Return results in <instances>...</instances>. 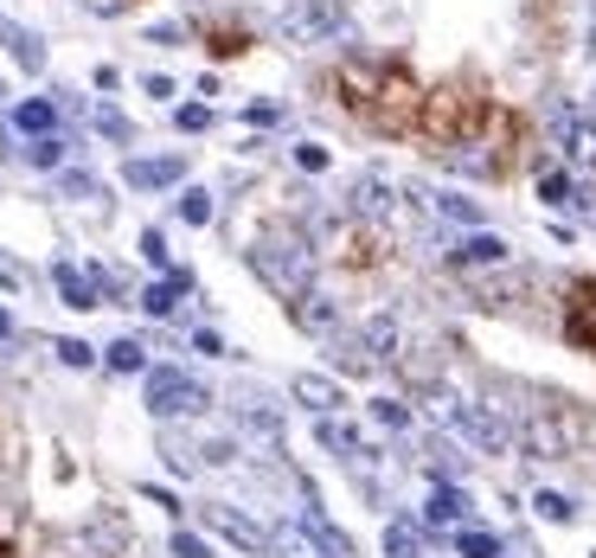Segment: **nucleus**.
<instances>
[{
	"label": "nucleus",
	"mask_w": 596,
	"mask_h": 558,
	"mask_svg": "<svg viewBox=\"0 0 596 558\" xmlns=\"http://www.w3.org/2000/svg\"><path fill=\"white\" fill-rule=\"evenodd\" d=\"M487 97L474 90V84H436V90H423V103H417V136L430 141V154H443V148H462L487 129Z\"/></svg>",
	"instance_id": "1"
},
{
	"label": "nucleus",
	"mask_w": 596,
	"mask_h": 558,
	"mask_svg": "<svg viewBox=\"0 0 596 558\" xmlns=\"http://www.w3.org/2000/svg\"><path fill=\"white\" fill-rule=\"evenodd\" d=\"M251 270H257L282 302H295V295L315 289V244H308L302 231L276 225V231H264V238L251 244Z\"/></svg>",
	"instance_id": "2"
},
{
	"label": "nucleus",
	"mask_w": 596,
	"mask_h": 558,
	"mask_svg": "<svg viewBox=\"0 0 596 558\" xmlns=\"http://www.w3.org/2000/svg\"><path fill=\"white\" fill-rule=\"evenodd\" d=\"M417 103H423V90L410 84V71L404 65H379L372 77V90H366V103L353 110L372 136H417Z\"/></svg>",
	"instance_id": "3"
},
{
	"label": "nucleus",
	"mask_w": 596,
	"mask_h": 558,
	"mask_svg": "<svg viewBox=\"0 0 596 558\" xmlns=\"http://www.w3.org/2000/svg\"><path fill=\"white\" fill-rule=\"evenodd\" d=\"M205 405H212V392L199 379H187L180 366H154L148 372V411L154 418H199Z\"/></svg>",
	"instance_id": "4"
},
{
	"label": "nucleus",
	"mask_w": 596,
	"mask_h": 558,
	"mask_svg": "<svg viewBox=\"0 0 596 558\" xmlns=\"http://www.w3.org/2000/svg\"><path fill=\"white\" fill-rule=\"evenodd\" d=\"M565 341L596 359V282L591 277L565 282Z\"/></svg>",
	"instance_id": "5"
},
{
	"label": "nucleus",
	"mask_w": 596,
	"mask_h": 558,
	"mask_svg": "<svg viewBox=\"0 0 596 558\" xmlns=\"http://www.w3.org/2000/svg\"><path fill=\"white\" fill-rule=\"evenodd\" d=\"M449 423L462 430L474 449H494V456H500V449H513V423L500 418V411H487V405H462V398H456Z\"/></svg>",
	"instance_id": "6"
},
{
	"label": "nucleus",
	"mask_w": 596,
	"mask_h": 558,
	"mask_svg": "<svg viewBox=\"0 0 596 558\" xmlns=\"http://www.w3.org/2000/svg\"><path fill=\"white\" fill-rule=\"evenodd\" d=\"M205 527L218 533V540H231V546H244V553L269 558L276 553V533H264L251 513H238V507H205Z\"/></svg>",
	"instance_id": "7"
},
{
	"label": "nucleus",
	"mask_w": 596,
	"mask_h": 558,
	"mask_svg": "<svg viewBox=\"0 0 596 558\" xmlns=\"http://www.w3.org/2000/svg\"><path fill=\"white\" fill-rule=\"evenodd\" d=\"M282 33H295V39H340L346 33V13L333 0H302L295 13H282Z\"/></svg>",
	"instance_id": "8"
},
{
	"label": "nucleus",
	"mask_w": 596,
	"mask_h": 558,
	"mask_svg": "<svg viewBox=\"0 0 596 558\" xmlns=\"http://www.w3.org/2000/svg\"><path fill=\"white\" fill-rule=\"evenodd\" d=\"M123 180H129L135 193H161V187L187 180V154H148V161H129Z\"/></svg>",
	"instance_id": "9"
},
{
	"label": "nucleus",
	"mask_w": 596,
	"mask_h": 558,
	"mask_svg": "<svg viewBox=\"0 0 596 558\" xmlns=\"http://www.w3.org/2000/svg\"><path fill=\"white\" fill-rule=\"evenodd\" d=\"M289 308V321L302 328V334H333L340 328V302H328L321 289H308V295H295V302H282Z\"/></svg>",
	"instance_id": "10"
},
{
	"label": "nucleus",
	"mask_w": 596,
	"mask_h": 558,
	"mask_svg": "<svg viewBox=\"0 0 596 558\" xmlns=\"http://www.w3.org/2000/svg\"><path fill=\"white\" fill-rule=\"evenodd\" d=\"M187 289H193V270H167L161 282H148V289H141L135 302H141V308H148L154 321H167V315L180 308V295H187Z\"/></svg>",
	"instance_id": "11"
},
{
	"label": "nucleus",
	"mask_w": 596,
	"mask_h": 558,
	"mask_svg": "<svg viewBox=\"0 0 596 558\" xmlns=\"http://www.w3.org/2000/svg\"><path fill=\"white\" fill-rule=\"evenodd\" d=\"M289 392H295L315 418H333V411L346 405V398H340V385H333V379H321V372H295V379H289Z\"/></svg>",
	"instance_id": "12"
},
{
	"label": "nucleus",
	"mask_w": 596,
	"mask_h": 558,
	"mask_svg": "<svg viewBox=\"0 0 596 558\" xmlns=\"http://www.w3.org/2000/svg\"><path fill=\"white\" fill-rule=\"evenodd\" d=\"M302 540H315V546H321L328 558H353V540H346V533L333 527V520L321 513V507H315V500L302 507Z\"/></svg>",
	"instance_id": "13"
},
{
	"label": "nucleus",
	"mask_w": 596,
	"mask_h": 558,
	"mask_svg": "<svg viewBox=\"0 0 596 558\" xmlns=\"http://www.w3.org/2000/svg\"><path fill=\"white\" fill-rule=\"evenodd\" d=\"M449 264H462V270H487V264H507V238H494V231H474V238H462V244L449 251Z\"/></svg>",
	"instance_id": "14"
},
{
	"label": "nucleus",
	"mask_w": 596,
	"mask_h": 558,
	"mask_svg": "<svg viewBox=\"0 0 596 558\" xmlns=\"http://www.w3.org/2000/svg\"><path fill=\"white\" fill-rule=\"evenodd\" d=\"M52 282H59L65 308H97V302H103V289H97V277H84L77 264H59V270H52Z\"/></svg>",
	"instance_id": "15"
},
{
	"label": "nucleus",
	"mask_w": 596,
	"mask_h": 558,
	"mask_svg": "<svg viewBox=\"0 0 596 558\" xmlns=\"http://www.w3.org/2000/svg\"><path fill=\"white\" fill-rule=\"evenodd\" d=\"M0 46L20 59V71H46V46H39V33H26V26L0 20Z\"/></svg>",
	"instance_id": "16"
},
{
	"label": "nucleus",
	"mask_w": 596,
	"mask_h": 558,
	"mask_svg": "<svg viewBox=\"0 0 596 558\" xmlns=\"http://www.w3.org/2000/svg\"><path fill=\"white\" fill-rule=\"evenodd\" d=\"M353 212H359V218L392 212V180H385V174H359V180H353Z\"/></svg>",
	"instance_id": "17"
},
{
	"label": "nucleus",
	"mask_w": 596,
	"mask_h": 558,
	"mask_svg": "<svg viewBox=\"0 0 596 558\" xmlns=\"http://www.w3.org/2000/svg\"><path fill=\"white\" fill-rule=\"evenodd\" d=\"M328 341H333V366H340V372H353V379H372V372H379V359L359 347V334H340V328H333Z\"/></svg>",
	"instance_id": "18"
},
{
	"label": "nucleus",
	"mask_w": 596,
	"mask_h": 558,
	"mask_svg": "<svg viewBox=\"0 0 596 558\" xmlns=\"http://www.w3.org/2000/svg\"><path fill=\"white\" fill-rule=\"evenodd\" d=\"M13 129L33 141V136H52L59 129V103H46V97H26L20 110H13Z\"/></svg>",
	"instance_id": "19"
},
{
	"label": "nucleus",
	"mask_w": 596,
	"mask_h": 558,
	"mask_svg": "<svg viewBox=\"0 0 596 558\" xmlns=\"http://www.w3.org/2000/svg\"><path fill=\"white\" fill-rule=\"evenodd\" d=\"M468 513H474V507H468V494L456 489V482H436V494H430V520H436V527H443V520H449V527H462Z\"/></svg>",
	"instance_id": "20"
},
{
	"label": "nucleus",
	"mask_w": 596,
	"mask_h": 558,
	"mask_svg": "<svg viewBox=\"0 0 596 558\" xmlns=\"http://www.w3.org/2000/svg\"><path fill=\"white\" fill-rule=\"evenodd\" d=\"M359 347L372 353L379 366H385V359H397V328H392V315H372V321H366V334H359Z\"/></svg>",
	"instance_id": "21"
},
{
	"label": "nucleus",
	"mask_w": 596,
	"mask_h": 558,
	"mask_svg": "<svg viewBox=\"0 0 596 558\" xmlns=\"http://www.w3.org/2000/svg\"><path fill=\"white\" fill-rule=\"evenodd\" d=\"M385 558H423V527L417 520H392L385 527Z\"/></svg>",
	"instance_id": "22"
},
{
	"label": "nucleus",
	"mask_w": 596,
	"mask_h": 558,
	"mask_svg": "<svg viewBox=\"0 0 596 558\" xmlns=\"http://www.w3.org/2000/svg\"><path fill=\"white\" fill-rule=\"evenodd\" d=\"M205 52H212V59H238V52H251V33H244V26H218V20H212V26H205Z\"/></svg>",
	"instance_id": "23"
},
{
	"label": "nucleus",
	"mask_w": 596,
	"mask_h": 558,
	"mask_svg": "<svg viewBox=\"0 0 596 558\" xmlns=\"http://www.w3.org/2000/svg\"><path fill=\"white\" fill-rule=\"evenodd\" d=\"M456 553L462 558H500L507 546H500L494 533H481V527H456Z\"/></svg>",
	"instance_id": "24"
},
{
	"label": "nucleus",
	"mask_w": 596,
	"mask_h": 558,
	"mask_svg": "<svg viewBox=\"0 0 596 558\" xmlns=\"http://www.w3.org/2000/svg\"><path fill=\"white\" fill-rule=\"evenodd\" d=\"M65 148H71L65 136H33L26 148H20V154H26L33 167H65Z\"/></svg>",
	"instance_id": "25"
},
{
	"label": "nucleus",
	"mask_w": 596,
	"mask_h": 558,
	"mask_svg": "<svg viewBox=\"0 0 596 558\" xmlns=\"http://www.w3.org/2000/svg\"><path fill=\"white\" fill-rule=\"evenodd\" d=\"M532 513H538V520H551V527H571V520H578V507H571V500H565V494H532Z\"/></svg>",
	"instance_id": "26"
},
{
	"label": "nucleus",
	"mask_w": 596,
	"mask_h": 558,
	"mask_svg": "<svg viewBox=\"0 0 596 558\" xmlns=\"http://www.w3.org/2000/svg\"><path fill=\"white\" fill-rule=\"evenodd\" d=\"M103 359H110V366H116V372H141V366H148V347H141V341H129V334H123V341H110V353H103Z\"/></svg>",
	"instance_id": "27"
},
{
	"label": "nucleus",
	"mask_w": 596,
	"mask_h": 558,
	"mask_svg": "<svg viewBox=\"0 0 596 558\" xmlns=\"http://www.w3.org/2000/svg\"><path fill=\"white\" fill-rule=\"evenodd\" d=\"M578 123H584V116H578V110H571V103H545V136L558 141V148H565V136H571V129H578Z\"/></svg>",
	"instance_id": "28"
},
{
	"label": "nucleus",
	"mask_w": 596,
	"mask_h": 558,
	"mask_svg": "<svg viewBox=\"0 0 596 558\" xmlns=\"http://www.w3.org/2000/svg\"><path fill=\"white\" fill-rule=\"evenodd\" d=\"M430 206L443 212V218H456V225H481V206L462 200V193H443V200H430Z\"/></svg>",
	"instance_id": "29"
},
{
	"label": "nucleus",
	"mask_w": 596,
	"mask_h": 558,
	"mask_svg": "<svg viewBox=\"0 0 596 558\" xmlns=\"http://www.w3.org/2000/svg\"><path fill=\"white\" fill-rule=\"evenodd\" d=\"M174 212H180L187 225H205V218H212V193H199V187H187V193L174 200Z\"/></svg>",
	"instance_id": "30"
},
{
	"label": "nucleus",
	"mask_w": 596,
	"mask_h": 558,
	"mask_svg": "<svg viewBox=\"0 0 596 558\" xmlns=\"http://www.w3.org/2000/svg\"><path fill=\"white\" fill-rule=\"evenodd\" d=\"M174 129H180V136H199V129H212V110H205V103H187V110H174Z\"/></svg>",
	"instance_id": "31"
},
{
	"label": "nucleus",
	"mask_w": 596,
	"mask_h": 558,
	"mask_svg": "<svg viewBox=\"0 0 596 558\" xmlns=\"http://www.w3.org/2000/svg\"><path fill=\"white\" fill-rule=\"evenodd\" d=\"M538 200H545V206H571L578 193H571V180H565V174H545V180H538Z\"/></svg>",
	"instance_id": "32"
},
{
	"label": "nucleus",
	"mask_w": 596,
	"mask_h": 558,
	"mask_svg": "<svg viewBox=\"0 0 596 558\" xmlns=\"http://www.w3.org/2000/svg\"><path fill=\"white\" fill-rule=\"evenodd\" d=\"M565 148H571V161H596V129L591 123H578V129L565 136Z\"/></svg>",
	"instance_id": "33"
},
{
	"label": "nucleus",
	"mask_w": 596,
	"mask_h": 558,
	"mask_svg": "<svg viewBox=\"0 0 596 558\" xmlns=\"http://www.w3.org/2000/svg\"><path fill=\"white\" fill-rule=\"evenodd\" d=\"M97 129H103L110 141H135V129H129V116H123V110H97Z\"/></svg>",
	"instance_id": "34"
},
{
	"label": "nucleus",
	"mask_w": 596,
	"mask_h": 558,
	"mask_svg": "<svg viewBox=\"0 0 596 558\" xmlns=\"http://www.w3.org/2000/svg\"><path fill=\"white\" fill-rule=\"evenodd\" d=\"M295 167H302V174H321V167H328V148H321V141H302V148H295Z\"/></svg>",
	"instance_id": "35"
},
{
	"label": "nucleus",
	"mask_w": 596,
	"mask_h": 558,
	"mask_svg": "<svg viewBox=\"0 0 596 558\" xmlns=\"http://www.w3.org/2000/svg\"><path fill=\"white\" fill-rule=\"evenodd\" d=\"M174 558H212V546H205L199 533H187V527H180V533H174Z\"/></svg>",
	"instance_id": "36"
},
{
	"label": "nucleus",
	"mask_w": 596,
	"mask_h": 558,
	"mask_svg": "<svg viewBox=\"0 0 596 558\" xmlns=\"http://www.w3.org/2000/svg\"><path fill=\"white\" fill-rule=\"evenodd\" d=\"M141 257H148L154 270H167V238H161V231H141Z\"/></svg>",
	"instance_id": "37"
},
{
	"label": "nucleus",
	"mask_w": 596,
	"mask_h": 558,
	"mask_svg": "<svg viewBox=\"0 0 596 558\" xmlns=\"http://www.w3.org/2000/svg\"><path fill=\"white\" fill-rule=\"evenodd\" d=\"M372 418H379V423H392V430H404V423H410V411H404L397 398H379V405H372Z\"/></svg>",
	"instance_id": "38"
},
{
	"label": "nucleus",
	"mask_w": 596,
	"mask_h": 558,
	"mask_svg": "<svg viewBox=\"0 0 596 558\" xmlns=\"http://www.w3.org/2000/svg\"><path fill=\"white\" fill-rule=\"evenodd\" d=\"M59 359H65V366H90L97 347H84V341H59Z\"/></svg>",
	"instance_id": "39"
},
{
	"label": "nucleus",
	"mask_w": 596,
	"mask_h": 558,
	"mask_svg": "<svg viewBox=\"0 0 596 558\" xmlns=\"http://www.w3.org/2000/svg\"><path fill=\"white\" fill-rule=\"evenodd\" d=\"M65 193L71 200H97V180L90 174H65Z\"/></svg>",
	"instance_id": "40"
},
{
	"label": "nucleus",
	"mask_w": 596,
	"mask_h": 558,
	"mask_svg": "<svg viewBox=\"0 0 596 558\" xmlns=\"http://www.w3.org/2000/svg\"><path fill=\"white\" fill-rule=\"evenodd\" d=\"M193 347H199V353H212V359H218V353H225V341H218L212 328H199V334H193Z\"/></svg>",
	"instance_id": "41"
},
{
	"label": "nucleus",
	"mask_w": 596,
	"mask_h": 558,
	"mask_svg": "<svg viewBox=\"0 0 596 558\" xmlns=\"http://www.w3.org/2000/svg\"><path fill=\"white\" fill-rule=\"evenodd\" d=\"M84 7H90V13H103V20H116V13H123L129 0H84Z\"/></svg>",
	"instance_id": "42"
},
{
	"label": "nucleus",
	"mask_w": 596,
	"mask_h": 558,
	"mask_svg": "<svg viewBox=\"0 0 596 558\" xmlns=\"http://www.w3.org/2000/svg\"><path fill=\"white\" fill-rule=\"evenodd\" d=\"M7 334H13V315H7V308H0V341H7Z\"/></svg>",
	"instance_id": "43"
},
{
	"label": "nucleus",
	"mask_w": 596,
	"mask_h": 558,
	"mask_svg": "<svg viewBox=\"0 0 596 558\" xmlns=\"http://www.w3.org/2000/svg\"><path fill=\"white\" fill-rule=\"evenodd\" d=\"M0 558H20V553H13V546H7V540H0Z\"/></svg>",
	"instance_id": "44"
},
{
	"label": "nucleus",
	"mask_w": 596,
	"mask_h": 558,
	"mask_svg": "<svg viewBox=\"0 0 596 558\" xmlns=\"http://www.w3.org/2000/svg\"><path fill=\"white\" fill-rule=\"evenodd\" d=\"M591 52H596V26H591Z\"/></svg>",
	"instance_id": "45"
},
{
	"label": "nucleus",
	"mask_w": 596,
	"mask_h": 558,
	"mask_svg": "<svg viewBox=\"0 0 596 558\" xmlns=\"http://www.w3.org/2000/svg\"><path fill=\"white\" fill-rule=\"evenodd\" d=\"M591 110H596V103H591Z\"/></svg>",
	"instance_id": "46"
}]
</instances>
